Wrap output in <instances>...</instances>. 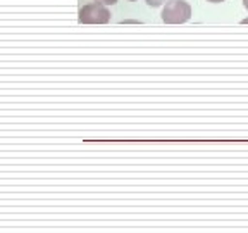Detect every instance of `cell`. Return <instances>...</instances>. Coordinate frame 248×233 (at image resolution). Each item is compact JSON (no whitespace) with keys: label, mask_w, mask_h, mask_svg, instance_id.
I'll return each instance as SVG.
<instances>
[{"label":"cell","mask_w":248,"mask_h":233,"mask_svg":"<svg viewBox=\"0 0 248 233\" xmlns=\"http://www.w3.org/2000/svg\"><path fill=\"white\" fill-rule=\"evenodd\" d=\"M191 19V5L185 0H169L162 9V21L166 24H183Z\"/></svg>","instance_id":"cell-1"},{"label":"cell","mask_w":248,"mask_h":233,"mask_svg":"<svg viewBox=\"0 0 248 233\" xmlns=\"http://www.w3.org/2000/svg\"><path fill=\"white\" fill-rule=\"evenodd\" d=\"M110 21V11L102 2L86 4L79 9V23L81 24H105Z\"/></svg>","instance_id":"cell-2"},{"label":"cell","mask_w":248,"mask_h":233,"mask_svg":"<svg viewBox=\"0 0 248 233\" xmlns=\"http://www.w3.org/2000/svg\"><path fill=\"white\" fill-rule=\"evenodd\" d=\"M150 7H159V5H162V4H167L169 0H145Z\"/></svg>","instance_id":"cell-3"},{"label":"cell","mask_w":248,"mask_h":233,"mask_svg":"<svg viewBox=\"0 0 248 233\" xmlns=\"http://www.w3.org/2000/svg\"><path fill=\"white\" fill-rule=\"evenodd\" d=\"M95 2H102V4H105V5H116L117 4V0H95Z\"/></svg>","instance_id":"cell-4"},{"label":"cell","mask_w":248,"mask_h":233,"mask_svg":"<svg viewBox=\"0 0 248 233\" xmlns=\"http://www.w3.org/2000/svg\"><path fill=\"white\" fill-rule=\"evenodd\" d=\"M207 2H210V4H221V2H224V0H207Z\"/></svg>","instance_id":"cell-5"},{"label":"cell","mask_w":248,"mask_h":233,"mask_svg":"<svg viewBox=\"0 0 248 233\" xmlns=\"http://www.w3.org/2000/svg\"><path fill=\"white\" fill-rule=\"evenodd\" d=\"M243 5H245V9L248 11V0H243Z\"/></svg>","instance_id":"cell-6"},{"label":"cell","mask_w":248,"mask_h":233,"mask_svg":"<svg viewBox=\"0 0 248 233\" xmlns=\"http://www.w3.org/2000/svg\"><path fill=\"white\" fill-rule=\"evenodd\" d=\"M241 23H243V24H247V23H248V17H247V19H243V21H241Z\"/></svg>","instance_id":"cell-7"},{"label":"cell","mask_w":248,"mask_h":233,"mask_svg":"<svg viewBox=\"0 0 248 233\" xmlns=\"http://www.w3.org/2000/svg\"><path fill=\"white\" fill-rule=\"evenodd\" d=\"M131 2H136V0H131Z\"/></svg>","instance_id":"cell-8"}]
</instances>
